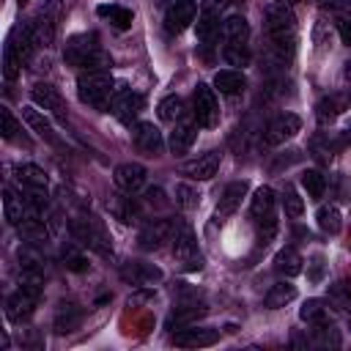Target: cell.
Returning <instances> with one entry per match:
<instances>
[{
  "instance_id": "obj_1",
  "label": "cell",
  "mask_w": 351,
  "mask_h": 351,
  "mask_svg": "<svg viewBox=\"0 0 351 351\" xmlns=\"http://www.w3.org/2000/svg\"><path fill=\"white\" fill-rule=\"evenodd\" d=\"M77 96L82 104H88L99 112H110L112 96H115V82H112L110 71H82L77 80Z\"/></svg>"
},
{
  "instance_id": "obj_2",
  "label": "cell",
  "mask_w": 351,
  "mask_h": 351,
  "mask_svg": "<svg viewBox=\"0 0 351 351\" xmlns=\"http://www.w3.org/2000/svg\"><path fill=\"white\" fill-rule=\"evenodd\" d=\"M38 296H41V274L38 271H22L19 288L5 302V318L11 324H22L25 318H30Z\"/></svg>"
},
{
  "instance_id": "obj_3",
  "label": "cell",
  "mask_w": 351,
  "mask_h": 351,
  "mask_svg": "<svg viewBox=\"0 0 351 351\" xmlns=\"http://www.w3.org/2000/svg\"><path fill=\"white\" fill-rule=\"evenodd\" d=\"M173 255L184 271H195L203 266V255L197 252L195 236H192L189 225H184V222H173Z\"/></svg>"
},
{
  "instance_id": "obj_4",
  "label": "cell",
  "mask_w": 351,
  "mask_h": 351,
  "mask_svg": "<svg viewBox=\"0 0 351 351\" xmlns=\"http://www.w3.org/2000/svg\"><path fill=\"white\" fill-rule=\"evenodd\" d=\"M69 228H71V236H74L80 244L90 247V250H93V252H99V255H112L107 233H104L93 219L77 217V219H71V222H69Z\"/></svg>"
},
{
  "instance_id": "obj_5",
  "label": "cell",
  "mask_w": 351,
  "mask_h": 351,
  "mask_svg": "<svg viewBox=\"0 0 351 351\" xmlns=\"http://www.w3.org/2000/svg\"><path fill=\"white\" fill-rule=\"evenodd\" d=\"M99 36L96 33H77L63 44V60L69 66H80L85 69V63L99 52Z\"/></svg>"
},
{
  "instance_id": "obj_6",
  "label": "cell",
  "mask_w": 351,
  "mask_h": 351,
  "mask_svg": "<svg viewBox=\"0 0 351 351\" xmlns=\"http://www.w3.org/2000/svg\"><path fill=\"white\" fill-rule=\"evenodd\" d=\"M192 110H195V121L206 129H214L219 123V104L214 96V88H208L206 82H197L195 93H192Z\"/></svg>"
},
{
  "instance_id": "obj_7",
  "label": "cell",
  "mask_w": 351,
  "mask_h": 351,
  "mask_svg": "<svg viewBox=\"0 0 351 351\" xmlns=\"http://www.w3.org/2000/svg\"><path fill=\"white\" fill-rule=\"evenodd\" d=\"M143 96L140 93H134V90H129L126 85H118L115 88V96H112V115L121 121V123H126V126H132V121L140 115V110H143Z\"/></svg>"
},
{
  "instance_id": "obj_8",
  "label": "cell",
  "mask_w": 351,
  "mask_h": 351,
  "mask_svg": "<svg viewBox=\"0 0 351 351\" xmlns=\"http://www.w3.org/2000/svg\"><path fill=\"white\" fill-rule=\"evenodd\" d=\"M299 129H302L299 115H293V112H280V115H274V118L266 123L263 140H266V145H280V143L291 140Z\"/></svg>"
},
{
  "instance_id": "obj_9",
  "label": "cell",
  "mask_w": 351,
  "mask_h": 351,
  "mask_svg": "<svg viewBox=\"0 0 351 351\" xmlns=\"http://www.w3.org/2000/svg\"><path fill=\"white\" fill-rule=\"evenodd\" d=\"M274 203H277V197H274V189H269V186H261V189H255V195H252V200H250V214H252V219L263 228H269V233H274V228H277V222H274Z\"/></svg>"
},
{
  "instance_id": "obj_10",
  "label": "cell",
  "mask_w": 351,
  "mask_h": 351,
  "mask_svg": "<svg viewBox=\"0 0 351 351\" xmlns=\"http://www.w3.org/2000/svg\"><path fill=\"white\" fill-rule=\"evenodd\" d=\"M195 14H197L195 0H176V3L167 8V14H165V30H167L170 36L184 33V30L195 22Z\"/></svg>"
},
{
  "instance_id": "obj_11",
  "label": "cell",
  "mask_w": 351,
  "mask_h": 351,
  "mask_svg": "<svg viewBox=\"0 0 351 351\" xmlns=\"http://www.w3.org/2000/svg\"><path fill=\"white\" fill-rule=\"evenodd\" d=\"M346 110H351V88L335 90V93H326L324 99H318V104H315V118H318V123H329V121H335L337 115H343Z\"/></svg>"
},
{
  "instance_id": "obj_12",
  "label": "cell",
  "mask_w": 351,
  "mask_h": 351,
  "mask_svg": "<svg viewBox=\"0 0 351 351\" xmlns=\"http://www.w3.org/2000/svg\"><path fill=\"white\" fill-rule=\"evenodd\" d=\"M121 277L134 285V288H151L154 282L162 280V269H156L154 263H143V261H129L121 266Z\"/></svg>"
},
{
  "instance_id": "obj_13",
  "label": "cell",
  "mask_w": 351,
  "mask_h": 351,
  "mask_svg": "<svg viewBox=\"0 0 351 351\" xmlns=\"http://www.w3.org/2000/svg\"><path fill=\"white\" fill-rule=\"evenodd\" d=\"M219 340V329H208V326H184L173 332V343L181 348H206L214 346Z\"/></svg>"
},
{
  "instance_id": "obj_14",
  "label": "cell",
  "mask_w": 351,
  "mask_h": 351,
  "mask_svg": "<svg viewBox=\"0 0 351 351\" xmlns=\"http://www.w3.org/2000/svg\"><path fill=\"white\" fill-rule=\"evenodd\" d=\"M30 99H33L36 107L52 112L55 118H66V101H63V96L58 93V88H52L49 82H36V85L30 88Z\"/></svg>"
},
{
  "instance_id": "obj_15",
  "label": "cell",
  "mask_w": 351,
  "mask_h": 351,
  "mask_svg": "<svg viewBox=\"0 0 351 351\" xmlns=\"http://www.w3.org/2000/svg\"><path fill=\"white\" fill-rule=\"evenodd\" d=\"M132 140H134V145H137L143 154H148V156L162 154V145H165L162 132H159L154 123H148V121L134 123V129H132Z\"/></svg>"
},
{
  "instance_id": "obj_16",
  "label": "cell",
  "mask_w": 351,
  "mask_h": 351,
  "mask_svg": "<svg viewBox=\"0 0 351 351\" xmlns=\"http://www.w3.org/2000/svg\"><path fill=\"white\" fill-rule=\"evenodd\" d=\"M195 27H197V41H200L203 47H208V44L214 41L217 30H219V5H217L214 0H206V3H203Z\"/></svg>"
},
{
  "instance_id": "obj_17",
  "label": "cell",
  "mask_w": 351,
  "mask_h": 351,
  "mask_svg": "<svg viewBox=\"0 0 351 351\" xmlns=\"http://www.w3.org/2000/svg\"><path fill=\"white\" fill-rule=\"evenodd\" d=\"M165 241H173V219H151L140 230V247L143 250H159Z\"/></svg>"
},
{
  "instance_id": "obj_18",
  "label": "cell",
  "mask_w": 351,
  "mask_h": 351,
  "mask_svg": "<svg viewBox=\"0 0 351 351\" xmlns=\"http://www.w3.org/2000/svg\"><path fill=\"white\" fill-rule=\"evenodd\" d=\"M219 162H222V154H219V151H206V154L197 156L195 162H186V165H184V173H186L189 178H195V181H208V178L217 176Z\"/></svg>"
},
{
  "instance_id": "obj_19",
  "label": "cell",
  "mask_w": 351,
  "mask_h": 351,
  "mask_svg": "<svg viewBox=\"0 0 351 351\" xmlns=\"http://www.w3.org/2000/svg\"><path fill=\"white\" fill-rule=\"evenodd\" d=\"M112 178H115V186L118 189H123V192L132 195V192H137L145 184V167L137 165V162H123V165L115 167Z\"/></svg>"
},
{
  "instance_id": "obj_20",
  "label": "cell",
  "mask_w": 351,
  "mask_h": 351,
  "mask_svg": "<svg viewBox=\"0 0 351 351\" xmlns=\"http://www.w3.org/2000/svg\"><path fill=\"white\" fill-rule=\"evenodd\" d=\"M247 181H233V184H228L225 189H222V195H219V203H217V217L219 219H225V217H230L233 211H239V206H241V200L247 197Z\"/></svg>"
},
{
  "instance_id": "obj_21",
  "label": "cell",
  "mask_w": 351,
  "mask_h": 351,
  "mask_svg": "<svg viewBox=\"0 0 351 351\" xmlns=\"http://www.w3.org/2000/svg\"><path fill=\"white\" fill-rule=\"evenodd\" d=\"M126 195H129V192H126ZM126 195H112V197L107 200V211H110L118 222L132 225V222H137V217H140V206L134 203V197H126Z\"/></svg>"
},
{
  "instance_id": "obj_22",
  "label": "cell",
  "mask_w": 351,
  "mask_h": 351,
  "mask_svg": "<svg viewBox=\"0 0 351 351\" xmlns=\"http://www.w3.org/2000/svg\"><path fill=\"white\" fill-rule=\"evenodd\" d=\"M195 137H197V129H195V123H176V129L170 132V140H167V145H170V154L173 156H184L192 145H195Z\"/></svg>"
},
{
  "instance_id": "obj_23",
  "label": "cell",
  "mask_w": 351,
  "mask_h": 351,
  "mask_svg": "<svg viewBox=\"0 0 351 351\" xmlns=\"http://www.w3.org/2000/svg\"><path fill=\"white\" fill-rule=\"evenodd\" d=\"M47 222H49V219L38 217V214H27L16 228H19V236H22L25 241H30V244H44V241L49 239Z\"/></svg>"
},
{
  "instance_id": "obj_24",
  "label": "cell",
  "mask_w": 351,
  "mask_h": 351,
  "mask_svg": "<svg viewBox=\"0 0 351 351\" xmlns=\"http://www.w3.org/2000/svg\"><path fill=\"white\" fill-rule=\"evenodd\" d=\"M80 324H82V313L77 304H58L55 321H52L58 335H71L74 329H80Z\"/></svg>"
},
{
  "instance_id": "obj_25",
  "label": "cell",
  "mask_w": 351,
  "mask_h": 351,
  "mask_svg": "<svg viewBox=\"0 0 351 351\" xmlns=\"http://www.w3.org/2000/svg\"><path fill=\"white\" fill-rule=\"evenodd\" d=\"M222 38H225V44H239V47H244V44L250 41V22H247L244 16H239V14L228 16V19L222 22Z\"/></svg>"
},
{
  "instance_id": "obj_26",
  "label": "cell",
  "mask_w": 351,
  "mask_h": 351,
  "mask_svg": "<svg viewBox=\"0 0 351 351\" xmlns=\"http://www.w3.org/2000/svg\"><path fill=\"white\" fill-rule=\"evenodd\" d=\"M244 85H247V80H244V74L236 71V69H222V71L214 74V88H217L222 96H239V93L244 90Z\"/></svg>"
},
{
  "instance_id": "obj_27",
  "label": "cell",
  "mask_w": 351,
  "mask_h": 351,
  "mask_svg": "<svg viewBox=\"0 0 351 351\" xmlns=\"http://www.w3.org/2000/svg\"><path fill=\"white\" fill-rule=\"evenodd\" d=\"M206 313V307L203 304H197V302H189V304H178L173 313H170V318H167V329H184V326H192L200 315Z\"/></svg>"
},
{
  "instance_id": "obj_28",
  "label": "cell",
  "mask_w": 351,
  "mask_h": 351,
  "mask_svg": "<svg viewBox=\"0 0 351 351\" xmlns=\"http://www.w3.org/2000/svg\"><path fill=\"white\" fill-rule=\"evenodd\" d=\"M22 118H25V123H27L38 137H44V140H49V143H58L55 129H52L49 118H47L41 110H36V107H22Z\"/></svg>"
},
{
  "instance_id": "obj_29",
  "label": "cell",
  "mask_w": 351,
  "mask_h": 351,
  "mask_svg": "<svg viewBox=\"0 0 351 351\" xmlns=\"http://www.w3.org/2000/svg\"><path fill=\"white\" fill-rule=\"evenodd\" d=\"M27 30H30V36L36 38L38 47H49L52 38H55V19H52V16H44V14H36V16L27 22Z\"/></svg>"
},
{
  "instance_id": "obj_30",
  "label": "cell",
  "mask_w": 351,
  "mask_h": 351,
  "mask_svg": "<svg viewBox=\"0 0 351 351\" xmlns=\"http://www.w3.org/2000/svg\"><path fill=\"white\" fill-rule=\"evenodd\" d=\"M302 255L293 250V247H282L277 255H274V269L280 271V274H285V277H296V274H302Z\"/></svg>"
},
{
  "instance_id": "obj_31",
  "label": "cell",
  "mask_w": 351,
  "mask_h": 351,
  "mask_svg": "<svg viewBox=\"0 0 351 351\" xmlns=\"http://www.w3.org/2000/svg\"><path fill=\"white\" fill-rule=\"evenodd\" d=\"M293 299H296V285H291V282H274V285L266 291L263 304H266L269 310H280V307H285V304L293 302Z\"/></svg>"
},
{
  "instance_id": "obj_32",
  "label": "cell",
  "mask_w": 351,
  "mask_h": 351,
  "mask_svg": "<svg viewBox=\"0 0 351 351\" xmlns=\"http://www.w3.org/2000/svg\"><path fill=\"white\" fill-rule=\"evenodd\" d=\"M16 181H19L25 189H47V184H49L47 173H44L38 165H19V167H16Z\"/></svg>"
},
{
  "instance_id": "obj_33",
  "label": "cell",
  "mask_w": 351,
  "mask_h": 351,
  "mask_svg": "<svg viewBox=\"0 0 351 351\" xmlns=\"http://www.w3.org/2000/svg\"><path fill=\"white\" fill-rule=\"evenodd\" d=\"M3 214L11 225H19L25 217H27V206H25V197H19L14 189H5L3 192Z\"/></svg>"
},
{
  "instance_id": "obj_34",
  "label": "cell",
  "mask_w": 351,
  "mask_h": 351,
  "mask_svg": "<svg viewBox=\"0 0 351 351\" xmlns=\"http://www.w3.org/2000/svg\"><path fill=\"white\" fill-rule=\"evenodd\" d=\"M96 14H99L101 19H110V25L118 27V30L132 27V11L123 8V5H115V3H112V5H99Z\"/></svg>"
},
{
  "instance_id": "obj_35",
  "label": "cell",
  "mask_w": 351,
  "mask_h": 351,
  "mask_svg": "<svg viewBox=\"0 0 351 351\" xmlns=\"http://www.w3.org/2000/svg\"><path fill=\"white\" fill-rule=\"evenodd\" d=\"M156 112H159V118L165 121V123H178L181 118H184V99L181 96H165L162 101H159V107H156Z\"/></svg>"
},
{
  "instance_id": "obj_36",
  "label": "cell",
  "mask_w": 351,
  "mask_h": 351,
  "mask_svg": "<svg viewBox=\"0 0 351 351\" xmlns=\"http://www.w3.org/2000/svg\"><path fill=\"white\" fill-rule=\"evenodd\" d=\"M299 318H302L304 324H310V326L326 324V307H324V302H321V299H307V302L302 304V310H299Z\"/></svg>"
},
{
  "instance_id": "obj_37",
  "label": "cell",
  "mask_w": 351,
  "mask_h": 351,
  "mask_svg": "<svg viewBox=\"0 0 351 351\" xmlns=\"http://www.w3.org/2000/svg\"><path fill=\"white\" fill-rule=\"evenodd\" d=\"M282 208H285V214L288 217H293V219H299L302 214H304V200L299 197V192H296V186L293 184H285L282 186Z\"/></svg>"
},
{
  "instance_id": "obj_38",
  "label": "cell",
  "mask_w": 351,
  "mask_h": 351,
  "mask_svg": "<svg viewBox=\"0 0 351 351\" xmlns=\"http://www.w3.org/2000/svg\"><path fill=\"white\" fill-rule=\"evenodd\" d=\"M22 66H25V60L16 55V49L5 41V49H3V77L8 80V82H14L16 77H19V71H22Z\"/></svg>"
},
{
  "instance_id": "obj_39",
  "label": "cell",
  "mask_w": 351,
  "mask_h": 351,
  "mask_svg": "<svg viewBox=\"0 0 351 351\" xmlns=\"http://www.w3.org/2000/svg\"><path fill=\"white\" fill-rule=\"evenodd\" d=\"M302 186H304L307 197L321 200V197H324V189H326V178H324L318 170H304V173H302Z\"/></svg>"
},
{
  "instance_id": "obj_40",
  "label": "cell",
  "mask_w": 351,
  "mask_h": 351,
  "mask_svg": "<svg viewBox=\"0 0 351 351\" xmlns=\"http://www.w3.org/2000/svg\"><path fill=\"white\" fill-rule=\"evenodd\" d=\"M315 219H318V228H321L324 233H337V230L343 228L340 211H337L335 206H321L318 214H315Z\"/></svg>"
},
{
  "instance_id": "obj_41",
  "label": "cell",
  "mask_w": 351,
  "mask_h": 351,
  "mask_svg": "<svg viewBox=\"0 0 351 351\" xmlns=\"http://www.w3.org/2000/svg\"><path fill=\"white\" fill-rule=\"evenodd\" d=\"M60 258H63V266H66L69 271H85V269H88V258H85L74 244H66V247L60 250Z\"/></svg>"
},
{
  "instance_id": "obj_42",
  "label": "cell",
  "mask_w": 351,
  "mask_h": 351,
  "mask_svg": "<svg viewBox=\"0 0 351 351\" xmlns=\"http://www.w3.org/2000/svg\"><path fill=\"white\" fill-rule=\"evenodd\" d=\"M176 203H178L184 211L197 208V203H200V192H197L192 184H176Z\"/></svg>"
},
{
  "instance_id": "obj_43",
  "label": "cell",
  "mask_w": 351,
  "mask_h": 351,
  "mask_svg": "<svg viewBox=\"0 0 351 351\" xmlns=\"http://www.w3.org/2000/svg\"><path fill=\"white\" fill-rule=\"evenodd\" d=\"M22 132V126H19V121L14 118V112L3 104L0 107V134L5 137V140H16V134Z\"/></svg>"
},
{
  "instance_id": "obj_44",
  "label": "cell",
  "mask_w": 351,
  "mask_h": 351,
  "mask_svg": "<svg viewBox=\"0 0 351 351\" xmlns=\"http://www.w3.org/2000/svg\"><path fill=\"white\" fill-rule=\"evenodd\" d=\"M222 55H225V60H228L230 66H247V63H250V49H247V44H244V47H239V44H225V47H222Z\"/></svg>"
},
{
  "instance_id": "obj_45",
  "label": "cell",
  "mask_w": 351,
  "mask_h": 351,
  "mask_svg": "<svg viewBox=\"0 0 351 351\" xmlns=\"http://www.w3.org/2000/svg\"><path fill=\"white\" fill-rule=\"evenodd\" d=\"M318 3H321V8H326V11L351 19V0H318Z\"/></svg>"
},
{
  "instance_id": "obj_46",
  "label": "cell",
  "mask_w": 351,
  "mask_h": 351,
  "mask_svg": "<svg viewBox=\"0 0 351 351\" xmlns=\"http://www.w3.org/2000/svg\"><path fill=\"white\" fill-rule=\"evenodd\" d=\"M335 27H337V33H340V41H343L346 47H351V19H346V16H337Z\"/></svg>"
},
{
  "instance_id": "obj_47",
  "label": "cell",
  "mask_w": 351,
  "mask_h": 351,
  "mask_svg": "<svg viewBox=\"0 0 351 351\" xmlns=\"http://www.w3.org/2000/svg\"><path fill=\"white\" fill-rule=\"evenodd\" d=\"M321 271H324V258H321V255H315V258H313V271H310V280H313V282H318V280H321Z\"/></svg>"
},
{
  "instance_id": "obj_48",
  "label": "cell",
  "mask_w": 351,
  "mask_h": 351,
  "mask_svg": "<svg viewBox=\"0 0 351 351\" xmlns=\"http://www.w3.org/2000/svg\"><path fill=\"white\" fill-rule=\"evenodd\" d=\"M343 74H346V80H348V82H351V60H348V63H346V71H343Z\"/></svg>"
},
{
  "instance_id": "obj_49",
  "label": "cell",
  "mask_w": 351,
  "mask_h": 351,
  "mask_svg": "<svg viewBox=\"0 0 351 351\" xmlns=\"http://www.w3.org/2000/svg\"><path fill=\"white\" fill-rule=\"evenodd\" d=\"M280 3H291V0H280Z\"/></svg>"
},
{
  "instance_id": "obj_50",
  "label": "cell",
  "mask_w": 351,
  "mask_h": 351,
  "mask_svg": "<svg viewBox=\"0 0 351 351\" xmlns=\"http://www.w3.org/2000/svg\"><path fill=\"white\" fill-rule=\"evenodd\" d=\"M19 3H27V0H19Z\"/></svg>"
}]
</instances>
